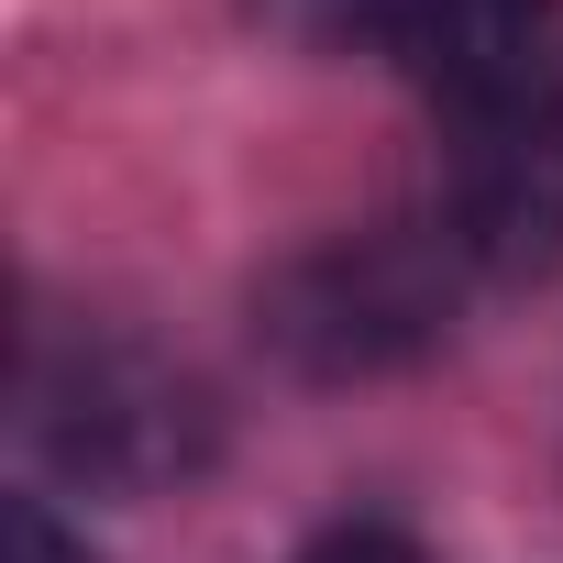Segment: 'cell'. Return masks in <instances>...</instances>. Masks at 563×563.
Returning a JSON list of instances; mask_svg holds the SVG:
<instances>
[{
    "label": "cell",
    "instance_id": "cell-3",
    "mask_svg": "<svg viewBox=\"0 0 563 563\" xmlns=\"http://www.w3.org/2000/svg\"><path fill=\"white\" fill-rule=\"evenodd\" d=\"M354 23L387 34L442 111L552 89V0H354Z\"/></svg>",
    "mask_w": 563,
    "mask_h": 563
},
{
    "label": "cell",
    "instance_id": "cell-5",
    "mask_svg": "<svg viewBox=\"0 0 563 563\" xmlns=\"http://www.w3.org/2000/svg\"><path fill=\"white\" fill-rule=\"evenodd\" d=\"M0 552H12V563H89V541H67L45 497H12V508H0Z\"/></svg>",
    "mask_w": 563,
    "mask_h": 563
},
{
    "label": "cell",
    "instance_id": "cell-4",
    "mask_svg": "<svg viewBox=\"0 0 563 563\" xmlns=\"http://www.w3.org/2000/svg\"><path fill=\"white\" fill-rule=\"evenodd\" d=\"M34 409H45V442L78 475H111V486H155L199 453V398L166 387L133 354H78L56 387H34Z\"/></svg>",
    "mask_w": 563,
    "mask_h": 563
},
{
    "label": "cell",
    "instance_id": "cell-1",
    "mask_svg": "<svg viewBox=\"0 0 563 563\" xmlns=\"http://www.w3.org/2000/svg\"><path fill=\"white\" fill-rule=\"evenodd\" d=\"M453 265H475L453 243V221H442V243L431 232H354L332 254H299L265 288V332L310 376H376V365H398V354H420L442 332Z\"/></svg>",
    "mask_w": 563,
    "mask_h": 563
},
{
    "label": "cell",
    "instance_id": "cell-6",
    "mask_svg": "<svg viewBox=\"0 0 563 563\" xmlns=\"http://www.w3.org/2000/svg\"><path fill=\"white\" fill-rule=\"evenodd\" d=\"M310 563H420V552H409L398 530H332V541H321Z\"/></svg>",
    "mask_w": 563,
    "mask_h": 563
},
{
    "label": "cell",
    "instance_id": "cell-2",
    "mask_svg": "<svg viewBox=\"0 0 563 563\" xmlns=\"http://www.w3.org/2000/svg\"><path fill=\"white\" fill-rule=\"evenodd\" d=\"M453 243L486 276H541L563 254V78L453 111Z\"/></svg>",
    "mask_w": 563,
    "mask_h": 563
}]
</instances>
